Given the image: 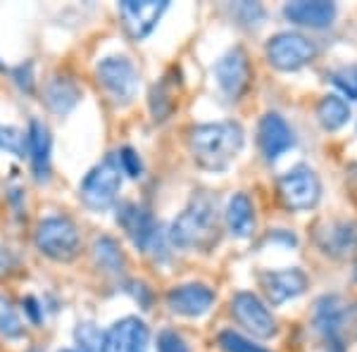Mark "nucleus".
<instances>
[{
    "instance_id": "nucleus-1",
    "label": "nucleus",
    "mask_w": 357,
    "mask_h": 352,
    "mask_svg": "<svg viewBox=\"0 0 357 352\" xmlns=\"http://www.w3.org/2000/svg\"><path fill=\"white\" fill-rule=\"evenodd\" d=\"M220 210H217V198L207 190H200L191 198L186 210L172 222L167 231V240L178 250H198L210 252L220 243Z\"/></svg>"
},
{
    "instance_id": "nucleus-2",
    "label": "nucleus",
    "mask_w": 357,
    "mask_h": 352,
    "mask_svg": "<svg viewBox=\"0 0 357 352\" xmlns=\"http://www.w3.org/2000/svg\"><path fill=\"white\" fill-rule=\"evenodd\" d=\"M245 146L243 126L238 122H210L188 129V148L198 167L207 171H224Z\"/></svg>"
},
{
    "instance_id": "nucleus-3",
    "label": "nucleus",
    "mask_w": 357,
    "mask_h": 352,
    "mask_svg": "<svg viewBox=\"0 0 357 352\" xmlns=\"http://www.w3.org/2000/svg\"><path fill=\"white\" fill-rule=\"evenodd\" d=\"M119 188H122V169H119L117 158L110 155L84 176L82 186H79V198L89 210L102 212L114 205Z\"/></svg>"
},
{
    "instance_id": "nucleus-4",
    "label": "nucleus",
    "mask_w": 357,
    "mask_h": 352,
    "mask_svg": "<svg viewBox=\"0 0 357 352\" xmlns=\"http://www.w3.org/2000/svg\"><path fill=\"white\" fill-rule=\"evenodd\" d=\"M36 247L38 252L55 262H69L79 255L82 236L77 224L69 217H48L36 229Z\"/></svg>"
},
{
    "instance_id": "nucleus-5",
    "label": "nucleus",
    "mask_w": 357,
    "mask_h": 352,
    "mask_svg": "<svg viewBox=\"0 0 357 352\" xmlns=\"http://www.w3.org/2000/svg\"><path fill=\"white\" fill-rule=\"evenodd\" d=\"M117 224L124 229V234L131 238L138 250L151 252L155 259H165V238L160 234L158 222L143 205L124 203L117 210Z\"/></svg>"
},
{
    "instance_id": "nucleus-6",
    "label": "nucleus",
    "mask_w": 357,
    "mask_h": 352,
    "mask_svg": "<svg viewBox=\"0 0 357 352\" xmlns=\"http://www.w3.org/2000/svg\"><path fill=\"white\" fill-rule=\"evenodd\" d=\"M96 79L114 105H129L138 93V72L134 62L124 55H110L98 62Z\"/></svg>"
},
{
    "instance_id": "nucleus-7",
    "label": "nucleus",
    "mask_w": 357,
    "mask_h": 352,
    "mask_svg": "<svg viewBox=\"0 0 357 352\" xmlns=\"http://www.w3.org/2000/svg\"><path fill=\"white\" fill-rule=\"evenodd\" d=\"M267 62L279 72H298L314 60L317 45L307 36L296 31H281L272 36L264 45Z\"/></svg>"
},
{
    "instance_id": "nucleus-8",
    "label": "nucleus",
    "mask_w": 357,
    "mask_h": 352,
    "mask_svg": "<svg viewBox=\"0 0 357 352\" xmlns=\"http://www.w3.org/2000/svg\"><path fill=\"white\" fill-rule=\"evenodd\" d=\"M279 195L289 210L307 212L319 203L321 181L314 169H310V167H305V164H298L279 178Z\"/></svg>"
},
{
    "instance_id": "nucleus-9",
    "label": "nucleus",
    "mask_w": 357,
    "mask_h": 352,
    "mask_svg": "<svg viewBox=\"0 0 357 352\" xmlns=\"http://www.w3.org/2000/svg\"><path fill=\"white\" fill-rule=\"evenodd\" d=\"M312 326L324 338L326 352H345V305L338 296H321L317 298L312 307Z\"/></svg>"
},
{
    "instance_id": "nucleus-10",
    "label": "nucleus",
    "mask_w": 357,
    "mask_h": 352,
    "mask_svg": "<svg viewBox=\"0 0 357 352\" xmlns=\"http://www.w3.org/2000/svg\"><path fill=\"white\" fill-rule=\"evenodd\" d=\"M231 314H234V319L255 338L267 340L276 336V331H279L274 314L267 309V305L250 291H238L231 298Z\"/></svg>"
},
{
    "instance_id": "nucleus-11",
    "label": "nucleus",
    "mask_w": 357,
    "mask_h": 352,
    "mask_svg": "<svg viewBox=\"0 0 357 352\" xmlns=\"http://www.w3.org/2000/svg\"><path fill=\"white\" fill-rule=\"evenodd\" d=\"M215 79L217 86L229 100H238L241 95L248 91L252 79V69H250V60H248L245 50L241 45L227 50L215 65Z\"/></svg>"
},
{
    "instance_id": "nucleus-12",
    "label": "nucleus",
    "mask_w": 357,
    "mask_h": 352,
    "mask_svg": "<svg viewBox=\"0 0 357 352\" xmlns=\"http://www.w3.org/2000/svg\"><path fill=\"white\" fill-rule=\"evenodd\" d=\"M151 328L138 316H124L102 333L100 352H148Z\"/></svg>"
},
{
    "instance_id": "nucleus-13",
    "label": "nucleus",
    "mask_w": 357,
    "mask_h": 352,
    "mask_svg": "<svg viewBox=\"0 0 357 352\" xmlns=\"http://www.w3.org/2000/svg\"><path fill=\"white\" fill-rule=\"evenodd\" d=\"M167 10H169L167 0H124L119 3V17L134 41H143L146 36H151Z\"/></svg>"
},
{
    "instance_id": "nucleus-14",
    "label": "nucleus",
    "mask_w": 357,
    "mask_h": 352,
    "mask_svg": "<svg viewBox=\"0 0 357 352\" xmlns=\"http://www.w3.org/2000/svg\"><path fill=\"white\" fill-rule=\"evenodd\" d=\"M319 250L329 257L343 259L357 250V222L353 219H331L324 222L314 234Z\"/></svg>"
},
{
    "instance_id": "nucleus-15",
    "label": "nucleus",
    "mask_w": 357,
    "mask_h": 352,
    "mask_svg": "<svg viewBox=\"0 0 357 352\" xmlns=\"http://www.w3.org/2000/svg\"><path fill=\"white\" fill-rule=\"evenodd\" d=\"M260 286L269 303L284 305L293 298L303 296L310 286V279L303 269L289 267V269H279V271H262Z\"/></svg>"
},
{
    "instance_id": "nucleus-16",
    "label": "nucleus",
    "mask_w": 357,
    "mask_h": 352,
    "mask_svg": "<svg viewBox=\"0 0 357 352\" xmlns=\"http://www.w3.org/2000/svg\"><path fill=\"white\" fill-rule=\"evenodd\" d=\"M257 146H260L262 158L267 162H274L286 150L296 146V136L281 114L269 112L260 119V126H257Z\"/></svg>"
},
{
    "instance_id": "nucleus-17",
    "label": "nucleus",
    "mask_w": 357,
    "mask_h": 352,
    "mask_svg": "<svg viewBox=\"0 0 357 352\" xmlns=\"http://www.w3.org/2000/svg\"><path fill=\"white\" fill-rule=\"evenodd\" d=\"M215 291L205 284H181L167 293V307L181 316H203L215 305Z\"/></svg>"
},
{
    "instance_id": "nucleus-18",
    "label": "nucleus",
    "mask_w": 357,
    "mask_h": 352,
    "mask_svg": "<svg viewBox=\"0 0 357 352\" xmlns=\"http://www.w3.org/2000/svg\"><path fill=\"white\" fill-rule=\"evenodd\" d=\"M336 5L326 0H298V3L284 5V17L291 24L310 26V29H324L336 20Z\"/></svg>"
},
{
    "instance_id": "nucleus-19",
    "label": "nucleus",
    "mask_w": 357,
    "mask_h": 352,
    "mask_svg": "<svg viewBox=\"0 0 357 352\" xmlns=\"http://www.w3.org/2000/svg\"><path fill=\"white\" fill-rule=\"evenodd\" d=\"M26 153L31 158L33 176L45 181L50 171V131L38 119H31L26 129Z\"/></svg>"
},
{
    "instance_id": "nucleus-20",
    "label": "nucleus",
    "mask_w": 357,
    "mask_h": 352,
    "mask_svg": "<svg viewBox=\"0 0 357 352\" xmlns=\"http://www.w3.org/2000/svg\"><path fill=\"white\" fill-rule=\"evenodd\" d=\"M43 100H45V105L50 107V112L65 117V114H69L79 105V100H82V89H79V84L74 82L72 77L57 74V77H53L45 84Z\"/></svg>"
},
{
    "instance_id": "nucleus-21",
    "label": "nucleus",
    "mask_w": 357,
    "mask_h": 352,
    "mask_svg": "<svg viewBox=\"0 0 357 352\" xmlns=\"http://www.w3.org/2000/svg\"><path fill=\"white\" fill-rule=\"evenodd\" d=\"M148 105H151L155 122H165V119L172 117V112H174L178 105V74L174 69H172L169 74H165V77L151 89Z\"/></svg>"
},
{
    "instance_id": "nucleus-22",
    "label": "nucleus",
    "mask_w": 357,
    "mask_h": 352,
    "mask_svg": "<svg viewBox=\"0 0 357 352\" xmlns=\"http://www.w3.org/2000/svg\"><path fill=\"white\" fill-rule=\"evenodd\" d=\"M224 222H227L229 234L236 238H250L255 231V207H252L250 198L245 193L231 195L224 212Z\"/></svg>"
},
{
    "instance_id": "nucleus-23",
    "label": "nucleus",
    "mask_w": 357,
    "mask_h": 352,
    "mask_svg": "<svg viewBox=\"0 0 357 352\" xmlns=\"http://www.w3.org/2000/svg\"><path fill=\"white\" fill-rule=\"evenodd\" d=\"M317 119H319V124L324 126L326 131L343 129V126L348 124V119H350L348 100L341 98V95H336V93L324 95L319 100V105H317Z\"/></svg>"
},
{
    "instance_id": "nucleus-24",
    "label": "nucleus",
    "mask_w": 357,
    "mask_h": 352,
    "mask_svg": "<svg viewBox=\"0 0 357 352\" xmlns=\"http://www.w3.org/2000/svg\"><path fill=\"white\" fill-rule=\"evenodd\" d=\"M93 259L102 271L114 274V276L122 274L126 267V257H124L122 247H119L117 240L110 238V236H102V238H98L93 243Z\"/></svg>"
},
{
    "instance_id": "nucleus-25",
    "label": "nucleus",
    "mask_w": 357,
    "mask_h": 352,
    "mask_svg": "<svg viewBox=\"0 0 357 352\" xmlns=\"http://www.w3.org/2000/svg\"><path fill=\"white\" fill-rule=\"evenodd\" d=\"M0 336L8 340L24 338V324H22L20 314L13 307V303L3 296H0Z\"/></svg>"
},
{
    "instance_id": "nucleus-26",
    "label": "nucleus",
    "mask_w": 357,
    "mask_h": 352,
    "mask_svg": "<svg viewBox=\"0 0 357 352\" xmlns=\"http://www.w3.org/2000/svg\"><path fill=\"white\" fill-rule=\"evenodd\" d=\"M217 345H220L224 352H272L264 348V345H257L252 338H245L243 333H238V331H222L220 336H217Z\"/></svg>"
},
{
    "instance_id": "nucleus-27",
    "label": "nucleus",
    "mask_w": 357,
    "mask_h": 352,
    "mask_svg": "<svg viewBox=\"0 0 357 352\" xmlns=\"http://www.w3.org/2000/svg\"><path fill=\"white\" fill-rule=\"evenodd\" d=\"M329 79L348 100H357V65H345L333 69Z\"/></svg>"
},
{
    "instance_id": "nucleus-28",
    "label": "nucleus",
    "mask_w": 357,
    "mask_h": 352,
    "mask_svg": "<svg viewBox=\"0 0 357 352\" xmlns=\"http://www.w3.org/2000/svg\"><path fill=\"white\" fill-rule=\"evenodd\" d=\"M0 150L13 153L15 158H24L26 153V134H22L15 126L0 124Z\"/></svg>"
},
{
    "instance_id": "nucleus-29",
    "label": "nucleus",
    "mask_w": 357,
    "mask_h": 352,
    "mask_svg": "<svg viewBox=\"0 0 357 352\" xmlns=\"http://www.w3.org/2000/svg\"><path fill=\"white\" fill-rule=\"evenodd\" d=\"M77 340H79V345H82L84 352H100L102 333L98 331L93 324H79Z\"/></svg>"
},
{
    "instance_id": "nucleus-30",
    "label": "nucleus",
    "mask_w": 357,
    "mask_h": 352,
    "mask_svg": "<svg viewBox=\"0 0 357 352\" xmlns=\"http://www.w3.org/2000/svg\"><path fill=\"white\" fill-rule=\"evenodd\" d=\"M117 162H119V169H122L124 174H129L131 178H138L143 174V162H141V158H138V153L134 148H122V150H119Z\"/></svg>"
},
{
    "instance_id": "nucleus-31",
    "label": "nucleus",
    "mask_w": 357,
    "mask_h": 352,
    "mask_svg": "<svg viewBox=\"0 0 357 352\" xmlns=\"http://www.w3.org/2000/svg\"><path fill=\"white\" fill-rule=\"evenodd\" d=\"M158 352H191V348L186 345V340L178 336L172 328H165L158 336Z\"/></svg>"
},
{
    "instance_id": "nucleus-32",
    "label": "nucleus",
    "mask_w": 357,
    "mask_h": 352,
    "mask_svg": "<svg viewBox=\"0 0 357 352\" xmlns=\"http://www.w3.org/2000/svg\"><path fill=\"white\" fill-rule=\"evenodd\" d=\"M15 82L20 84V89L22 91H26V93H31V89H33V79H31V65H20L15 69Z\"/></svg>"
},
{
    "instance_id": "nucleus-33",
    "label": "nucleus",
    "mask_w": 357,
    "mask_h": 352,
    "mask_svg": "<svg viewBox=\"0 0 357 352\" xmlns=\"http://www.w3.org/2000/svg\"><path fill=\"white\" fill-rule=\"evenodd\" d=\"M24 305H26V314L29 316H31V319L33 321H41V314H38V303H36V300H33V298H26L24 300Z\"/></svg>"
},
{
    "instance_id": "nucleus-34",
    "label": "nucleus",
    "mask_w": 357,
    "mask_h": 352,
    "mask_svg": "<svg viewBox=\"0 0 357 352\" xmlns=\"http://www.w3.org/2000/svg\"><path fill=\"white\" fill-rule=\"evenodd\" d=\"M60 352H79V350H60Z\"/></svg>"
},
{
    "instance_id": "nucleus-35",
    "label": "nucleus",
    "mask_w": 357,
    "mask_h": 352,
    "mask_svg": "<svg viewBox=\"0 0 357 352\" xmlns=\"http://www.w3.org/2000/svg\"><path fill=\"white\" fill-rule=\"evenodd\" d=\"M79 352H84V350H79Z\"/></svg>"
},
{
    "instance_id": "nucleus-36",
    "label": "nucleus",
    "mask_w": 357,
    "mask_h": 352,
    "mask_svg": "<svg viewBox=\"0 0 357 352\" xmlns=\"http://www.w3.org/2000/svg\"><path fill=\"white\" fill-rule=\"evenodd\" d=\"M0 67H3V65H0Z\"/></svg>"
},
{
    "instance_id": "nucleus-37",
    "label": "nucleus",
    "mask_w": 357,
    "mask_h": 352,
    "mask_svg": "<svg viewBox=\"0 0 357 352\" xmlns=\"http://www.w3.org/2000/svg\"><path fill=\"white\" fill-rule=\"evenodd\" d=\"M355 276H357V274H355Z\"/></svg>"
}]
</instances>
